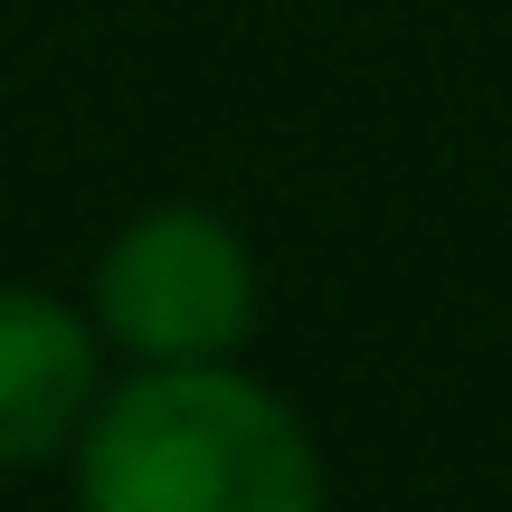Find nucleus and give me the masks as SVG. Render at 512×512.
<instances>
[{"label":"nucleus","instance_id":"f257e3e1","mask_svg":"<svg viewBox=\"0 0 512 512\" xmlns=\"http://www.w3.org/2000/svg\"><path fill=\"white\" fill-rule=\"evenodd\" d=\"M67 475L76 512H323V446L247 361H124Z\"/></svg>","mask_w":512,"mask_h":512},{"label":"nucleus","instance_id":"7ed1b4c3","mask_svg":"<svg viewBox=\"0 0 512 512\" xmlns=\"http://www.w3.org/2000/svg\"><path fill=\"white\" fill-rule=\"evenodd\" d=\"M114 351L86 304H57L38 285H0V475L57 465L105 399Z\"/></svg>","mask_w":512,"mask_h":512},{"label":"nucleus","instance_id":"f03ea898","mask_svg":"<svg viewBox=\"0 0 512 512\" xmlns=\"http://www.w3.org/2000/svg\"><path fill=\"white\" fill-rule=\"evenodd\" d=\"M86 313L114 361H247L256 313H266L256 247L219 209L162 200L105 238Z\"/></svg>","mask_w":512,"mask_h":512}]
</instances>
